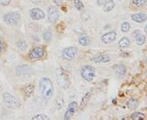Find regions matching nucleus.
I'll use <instances>...</instances> for the list:
<instances>
[{
  "instance_id": "9d476101",
  "label": "nucleus",
  "mask_w": 147,
  "mask_h": 120,
  "mask_svg": "<svg viewBox=\"0 0 147 120\" xmlns=\"http://www.w3.org/2000/svg\"><path fill=\"white\" fill-rule=\"evenodd\" d=\"M47 18L48 21L51 23H55L58 21L59 19V11L57 8L54 6H51L48 7L47 10Z\"/></svg>"
},
{
  "instance_id": "7c9ffc66",
  "label": "nucleus",
  "mask_w": 147,
  "mask_h": 120,
  "mask_svg": "<svg viewBox=\"0 0 147 120\" xmlns=\"http://www.w3.org/2000/svg\"><path fill=\"white\" fill-rule=\"evenodd\" d=\"M141 34H142V32L140 31V30H137H137H134V31H133V32L131 33L132 37H133V38H135V39H136V38L138 37V36H140Z\"/></svg>"
},
{
  "instance_id": "aec40b11",
  "label": "nucleus",
  "mask_w": 147,
  "mask_h": 120,
  "mask_svg": "<svg viewBox=\"0 0 147 120\" xmlns=\"http://www.w3.org/2000/svg\"><path fill=\"white\" fill-rule=\"evenodd\" d=\"M119 46L121 48H127L130 46V40L127 37H122L119 42Z\"/></svg>"
},
{
  "instance_id": "423d86ee",
  "label": "nucleus",
  "mask_w": 147,
  "mask_h": 120,
  "mask_svg": "<svg viewBox=\"0 0 147 120\" xmlns=\"http://www.w3.org/2000/svg\"><path fill=\"white\" fill-rule=\"evenodd\" d=\"M61 56L67 61H72L78 56V49L76 47H66L61 51Z\"/></svg>"
},
{
  "instance_id": "b1692460",
  "label": "nucleus",
  "mask_w": 147,
  "mask_h": 120,
  "mask_svg": "<svg viewBox=\"0 0 147 120\" xmlns=\"http://www.w3.org/2000/svg\"><path fill=\"white\" fill-rule=\"evenodd\" d=\"M53 38V33L52 32L50 31H46L43 32L42 34V39L45 41L46 42H49Z\"/></svg>"
},
{
  "instance_id": "2f4dec72",
  "label": "nucleus",
  "mask_w": 147,
  "mask_h": 120,
  "mask_svg": "<svg viewBox=\"0 0 147 120\" xmlns=\"http://www.w3.org/2000/svg\"><path fill=\"white\" fill-rule=\"evenodd\" d=\"M105 2H106V0H96V3H97V5L100 6H103V4L105 3Z\"/></svg>"
},
{
  "instance_id": "a878e982",
  "label": "nucleus",
  "mask_w": 147,
  "mask_h": 120,
  "mask_svg": "<svg viewBox=\"0 0 147 120\" xmlns=\"http://www.w3.org/2000/svg\"><path fill=\"white\" fill-rule=\"evenodd\" d=\"M65 104V101L62 97H59L57 101H56V106H57V110H61L62 107L64 106Z\"/></svg>"
},
{
  "instance_id": "f8f14e48",
  "label": "nucleus",
  "mask_w": 147,
  "mask_h": 120,
  "mask_svg": "<svg viewBox=\"0 0 147 120\" xmlns=\"http://www.w3.org/2000/svg\"><path fill=\"white\" fill-rule=\"evenodd\" d=\"M91 60L96 63H109L110 61V57L106 54H100L97 56L92 58Z\"/></svg>"
},
{
  "instance_id": "cd10ccee",
  "label": "nucleus",
  "mask_w": 147,
  "mask_h": 120,
  "mask_svg": "<svg viewBox=\"0 0 147 120\" xmlns=\"http://www.w3.org/2000/svg\"><path fill=\"white\" fill-rule=\"evenodd\" d=\"M130 28H131V25L128 22H123L121 25V31L123 32H127L129 31Z\"/></svg>"
},
{
  "instance_id": "4468645a",
  "label": "nucleus",
  "mask_w": 147,
  "mask_h": 120,
  "mask_svg": "<svg viewBox=\"0 0 147 120\" xmlns=\"http://www.w3.org/2000/svg\"><path fill=\"white\" fill-rule=\"evenodd\" d=\"M131 20L135 22H137L138 24H141V23H143L147 20V15L145 14V13H137V14H134L131 16Z\"/></svg>"
},
{
  "instance_id": "39448f33",
  "label": "nucleus",
  "mask_w": 147,
  "mask_h": 120,
  "mask_svg": "<svg viewBox=\"0 0 147 120\" xmlns=\"http://www.w3.org/2000/svg\"><path fill=\"white\" fill-rule=\"evenodd\" d=\"M3 20L7 25L10 26H14L21 21V14L17 11H10L6 13L3 17Z\"/></svg>"
},
{
  "instance_id": "412c9836",
  "label": "nucleus",
  "mask_w": 147,
  "mask_h": 120,
  "mask_svg": "<svg viewBox=\"0 0 147 120\" xmlns=\"http://www.w3.org/2000/svg\"><path fill=\"white\" fill-rule=\"evenodd\" d=\"M138 104L139 103H138L137 100L136 99H130L127 102V107L130 108V109H135V108H137V106H138Z\"/></svg>"
},
{
  "instance_id": "473e14b6",
  "label": "nucleus",
  "mask_w": 147,
  "mask_h": 120,
  "mask_svg": "<svg viewBox=\"0 0 147 120\" xmlns=\"http://www.w3.org/2000/svg\"><path fill=\"white\" fill-rule=\"evenodd\" d=\"M147 0H139L138 1V7H142L146 3Z\"/></svg>"
},
{
  "instance_id": "c756f323",
  "label": "nucleus",
  "mask_w": 147,
  "mask_h": 120,
  "mask_svg": "<svg viewBox=\"0 0 147 120\" xmlns=\"http://www.w3.org/2000/svg\"><path fill=\"white\" fill-rule=\"evenodd\" d=\"M11 3V0H0V5L8 6Z\"/></svg>"
},
{
  "instance_id": "e433bc0d",
  "label": "nucleus",
  "mask_w": 147,
  "mask_h": 120,
  "mask_svg": "<svg viewBox=\"0 0 147 120\" xmlns=\"http://www.w3.org/2000/svg\"><path fill=\"white\" fill-rule=\"evenodd\" d=\"M2 90H3V89H2V87H1V86H0V93H2Z\"/></svg>"
},
{
  "instance_id": "1a4fd4ad",
  "label": "nucleus",
  "mask_w": 147,
  "mask_h": 120,
  "mask_svg": "<svg viewBox=\"0 0 147 120\" xmlns=\"http://www.w3.org/2000/svg\"><path fill=\"white\" fill-rule=\"evenodd\" d=\"M78 109V104L76 101H72L69 104L68 108L66 109V111L64 115V119L69 120L71 119L72 117L74 115V113L76 112V110Z\"/></svg>"
},
{
  "instance_id": "c85d7f7f",
  "label": "nucleus",
  "mask_w": 147,
  "mask_h": 120,
  "mask_svg": "<svg viewBox=\"0 0 147 120\" xmlns=\"http://www.w3.org/2000/svg\"><path fill=\"white\" fill-rule=\"evenodd\" d=\"M145 42H146V37L142 34H141L140 36H138L136 38V43L138 46H142L145 43Z\"/></svg>"
},
{
  "instance_id": "4be33fe9",
  "label": "nucleus",
  "mask_w": 147,
  "mask_h": 120,
  "mask_svg": "<svg viewBox=\"0 0 147 120\" xmlns=\"http://www.w3.org/2000/svg\"><path fill=\"white\" fill-rule=\"evenodd\" d=\"M131 119L133 120H142L145 119V115L141 112H136L131 115Z\"/></svg>"
},
{
  "instance_id": "4c0bfd02",
  "label": "nucleus",
  "mask_w": 147,
  "mask_h": 120,
  "mask_svg": "<svg viewBox=\"0 0 147 120\" xmlns=\"http://www.w3.org/2000/svg\"><path fill=\"white\" fill-rule=\"evenodd\" d=\"M146 32H147V25H146Z\"/></svg>"
},
{
  "instance_id": "ddd939ff",
  "label": "nucleus",
  "mask_w": 147,
  "mask_h": 120,
  "mask_svg": "<svg viewBox=\"0 0 147 120\" xmlns=\"http://www.w3.org/2000/svg\"><path fill=\"white\" fill-rule=\"evenodd\" d=\"M114 70L115 72L116 76L119 77V78H121L123 77L125 74H126L127 72V68L124 65H122V64H119V65H116L114 67Z\"/></svg>"
},
{
  "instance_id": "2eb2a0df",
  "label": "nucleus",
  "mask_w": 147,
  "mask_h": 120,
  "mask_svg": "<svg viewBox=\"0 0 147 120\" xmlns=\"http://www.w3.org/2000/svg\"><path fill=\"white\" fill-rule=\"evenodd\" d=\"M115 3L114 0H106V2L102 6L103 11H105V12L111 11L115 8Z\"/></svg>"
},
{
  "instance_id": "dca6fc26",
  "label": "nucleus",
  "mask_w": 147,
  "mask_h": 120,
  "mask_svg": "<svg viewBox=\"0 0 147 120\" xmlns=\"http://www.w3.org/2000/svg\"><path fill=\"white\" fill-rule=\"evenodd\" d=\"M79 43L82 46H88L91 44V41L88 36L87 35H81L79 37Z\"/></svg>"
},
{
  "instance_id": "f03ea898",
  "label": "nucleus",
  "mask_w": 147,
  "mask_h": 120,
  "mask_svg": "<svg viewBox=\"0 0 147 120\" xmlns=\"http://www.w3.org/2000/svg\"><path fill=\"white\" fill-rule=\"evenodd\" d=\"M55 73H56V79L59 85L64 89H68L70 86V80L67 72L64 70L63 68H57L56 69Z\"/></svg>"
},
{
  "instance_id": "58836bf2",
  "label": "nucleus",
  "mask_w": 147,
  "mask_h": 120,
  "mask_svg": "<svg viewBox=\"0 0 147 120\" xmlns=\"http://www.w3.org/2000/svg\"><path fill=\"white\" fill-rule=\"evenodd\" d=\"M119 1H121V0H119Z\"/></svg>"
},
{
  "instance_id": "c9c22d12",
  "label": "nucleus",
  "mask_w": 147,
  "mask_h": 120,
  "mask_svg": "<svg viewBox=\"0 0 147 120\" xmlns=\"http://www.w3.org/2000/svg\"><path fill=\"white\" fill-rule=\"evenodd\" d=\"M132 1V3L134 4V5H136L137 7H138V1L139 0H131Z\"/></svg>"
},
{
  "instance_id": "20e7f679",
  "label": "nucleus",
  "mask_w": 147,
  "mask_h": 120,
  "mask_svg": "<svg viewBox=\"0 0 147 120\" xmlns=\"http://www.w3.org/2000/svg\"><path fill=\"white\" fill-rule=\"evenodd\" d=\"M80 74H81V76L83 77V79L88 82H92L95 79V77L96 76V68L92 66H90V65H85L81 68Z\"/></svg>"
},
{
  "instance_id": "9b49d317",
  "label": "nucleus",
  "mask_w": 147,
  "mask_h": 120,
  "mask_svg": "<svg viewBox=\"0 0 147 120\" xmlns=\"http://www.w3.org/2000/svg\"><path fill=\"white\" fill-rule=\"evenodd\" d=\"M117 37V32L115 31H110L105 33L101 37V42L105 44H109L110 42H113Z\"/></svg>"
},
{
  "instance_id": "a211bd4d",
  "label": "nucleus",
  "mask_w": 147,
  "mask_h": 120,
  "mask_svg": "<svg viewBox=\"0 0 147 120\" xmlns=\"http://www.w3.org/2000/svg\"><path fill=\"white\" fill-rule=\"evenodd\" d=\"M34 84H28L26 87L24 89V93H25V95L28 97H31L33 93H34Z\"/></svg>"
},
{
  "instance_id": "0eeeda50",
  "label": "nucleus",
  "mask_w": 147,
  "mask_h": 120,
  "mask_svg": "<svg viewBox=\"0 0 147 120\" xmlns=\"http://www.w3.org/2000/svg\"><path fill=\"white\" fill-rule=\"evenodd\" d=\"M44 48L42 46L34 47L29 54V59L31 61L40 60L44 56Z\"/></svg>"
},
{
  "instance_id": "f704fd0d",
  "label": "nucleus",
  "mask_w": 147,
  "mask_h": 120,
  "mask_svg": "<svg viewBox=\"0 0 147 120\" xmlns=\"http://www.w3.org/2000/svg\"><path fill=\"white\" fill-rule=\"evenodd\" d=\"M53 2H54L56 4H57V6L61 5V4H62V0H53Z\"/></svg>"
},
{
  "instance_id": "6e6552de",
  "label": "nucleus",
  "mask_w": 147,
  "mask_h": 120,
  "mask_svg": "<svg viewBox=\"0 0 147 120\" xmlns=\"http://www.w3.org/2000/svg\"><path fill=\"white\" fill-rule=\"evenodd\" d=\"M30 16L34 21H41L43 20L46 16H45V12L42 9L38 7H34L30 11Z\"/></svg>"
},
{
  "instance_id": "6ab92c4d",
  "label": "nucleus",
  "mask_w": 147,
  "mask_h": 120,
  "mask_svg": "<svg viewBox=\"0 0 147 120\" xmlns=\"http://www.w3.org/2000/svg\"><path fill=\"white\" fill-rule=\"evenodd\" d=\"M90 97H91V92H87L86 93L84 94V96L81 100V103H80L81 108H84V106L88 104V101L90 100Z\"/></svg>"
},
{
  "instance_id": "f3484780",
  "label": "nucleus",
  "mask_w": 147,
  "mask_h": 120,
  "mask_svg": "<svg viewBox=\"0 0 147 120\" xmlns=\"http://www.w3.org/2000/svg\"><path fill=\"white\" fill-rule=\"evenodd\" d=\"M30 67L27 66V65H21V66L17 67V68H16L17 74H19L20 76H23V75L29 74V72H30Z\"/></svg>"
},
{
  "instance_id": "f257e3e1",
  "label": "nucleus",
  "mask_w": 147,
  "mask_h": 120,
  "mask_svg": "<svg viewBox=\"0 0 147 120\" xmlns=\"http://www.w3.org/2000/svg\"><path fill=\"white\" fill-rule=\"evenodd\" d=\"M39 90L44 99L50 100L54 94L53 81L47 77H42L39 80Z\"/></svg>"
},
{
  "instance_id": "5701e85b",
  "label": "nucleus",
  "mask_w": 147,
  "mask_h": 120,
  "mask_svg": "<svg viewBox=\"0 0 147 120\" xmlns=\"http://www.w3.org/2000/svg\"><path fill=\"white\" fill-rule=\"evenodd\" d=\"M74 7L79 11L84 10V5L81 0H74Z\"/></svg>"
},
{
  "instance_id": "bb28decb",
  "label": "nucleus",
  "mask_w": 147,
  "mask_h": 120,
  "mask_svg": "<svg viewBox=\"0 0 147 120\" xmlns=\"http://www.w3.org/2000/svg\"><path fill=\"white\" fill-rule=\"evenodd\" d=\"M16 46L18 47L21 50H26L28 48V45L25 41H20L16 43Z\"/></svg>"
},
{
  "instance_id": "72a5a7b5",
  "label": "nucleus",
  "mask_w": 147,
  "mask_h": 120,
  "mask_svg": "<svg viewBox=\"0 0 147 120\" xmlns=\"http://www.w3.org/2000/svg\"><path fill=\"white\" fill-rule=\"evenodd\" d=\"M3 50H4V47H3V42H2V41L0 40V54H2V53L3 52Z\"/></svg>"
},
{
  "instance_id": "7ed1b4c3",
  "label": "nucleus",
  "mask_w": 147,
  "mask_h": 120,
  "mask_svg": "<svg viewBox=\"0 0 147 120\" xmlns=\"http://www.w3.org/2000/svg\"><path fill=\"white\" fill-rule=\"evenodd\" d=\"M3 101L7 107L11 109H18L21 106V101L20 99L9 93H3Z\"/></svg>"
},
{
  "instance_id": "393cba45",
  "label": "nucleus",
  "mask_w": 147,
  "mask_h": 120,
  "mask_svg": "<svg viewBox=\"0 0 147 120\" xmlns=\"http://www.w3.org/2000/svg\"><path fill=\"white\" fill-rule=\"evenodd\" d=\"M47 120L49 119V117L45 114H38L32 117V120Z\"/></svg>"
}]
</instances>
